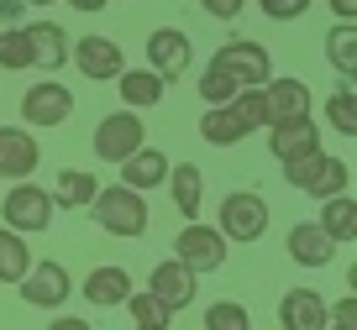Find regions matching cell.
Instances as JSON below:
<instances>
[{
	"label": "cell",
	"mask_w": 357,
	"mask_h": 330,
	"mask_svg": "<svg viewBox=\"0 0 357 330\" xmlns=\"http://www.w3.org/2000/svg\"><path fill=\"white\" fill-rule=\"evenodd\" d=\"M95 173L89 168H58V184H53V199L68 210H89V199H95Z\"/></svg>",
	"instance_id": "cell-27"
},
{
	"label": "cell",
	"mask_w": 357,
	"mask_h": 330,
	"mask_svg": "<svg viewBox=\"0 0 357 330\" xmlns=\"http://www.w3.org/2000/svg\"><path fill=\"white\" fill-rule=\"evenodd\" d=\"M257 11H263L268 22H300V16L310 11V0H257Z\"/></svg>",
	"instance_id": "cell-34"
},
{
	"label": "cell",
	"mask_w": 357,
	"mask_h": 330,
	"mask_svg": "<svg viewBox=\"0 0 357 330\" xmlns=\"http://www.w3.org/2000/svg\"><path fill=\"white\" fill-rule=\"evenodd\" d=\"M37 163H43V147H37L32 132H22V126H6L0 132V178H32Z\"/></svg>",
	"instance_id": "cell-14"
},
{
	"label": "cell",
	"mask_w": 357,
	"mask_h": 330,
	"mask_svg": "<svg viewBox=\"0 0 357 330\" xmlns=\"http://www.w3.org/2000/svg\"><path fill=\"white\" fill-rule=\"evenodd\" d=\"M26 6H58V0H26Z\"/></svg>",
	"instance_id": "cell-41"
},
{
	"label": "cell",
	"mask_w": 357,
	"mask_h": 330,
	"mask_svg": "<svg viewBox=\"0 0 357 330\" xmlns=\"http://www.w3.org/2000/svg\"><path fill=\"white\" fill-rule=\"evenodd\" d=\"M89 215H95V226L111 236H121V242H137V236L147 231V199L137 194L132 184H111V189H95V199H89Z\"/></svg>",
	"instance_id": "cell-1"
},
{
	"label": "cell",
	"mask_w": 357,
	"mask_h": 330,
	"mask_svg": "<svg viewBox=\"0 0 357 330\" xmlns=\"http://www.w3.org/2000/svg\"><path fill=\"white\" fill-rule=\"evenodd\" d=\"M126 309H132V325L137 330H168V325H174V315L163 309V299H158L153 288H147V294H137V288H132V294H126Z\"/></svg>",
	"instance_id": "cell-28"
},
{
	"label": "cell",
	"mask_w": 357,
	"mask_h": 330,
	"mask_svg": "<svg viewBox=\"0 0 357 330\" xmlns=\"http://www.w3.org/2000/svg\"><path fill=\"white\" fill-rule=\"evenodd\" d=\"M321 231L331 236L336 246H352L357 242V205H352V194L321 199Z\"/></svg>",
	"instance_id": "cell-24"
},
{
	"label": "cell",
	"mask_w": 357,
	"mask_h": 330,
	"mask_svg": "<svg viewBox=\"0 0 357 330\" xmlns=\"http://www.w3.org/2000/svg\"><path fill=\"white\" fill-rule=\"evenodd\" d=\"M53 330H89V325H84L79 315H58V320H53Z\"/></svg>",
	"instance_id": "cell-39"
},
{
	"label": "cell",
	"mask_w": 357,
	"mask_h": 330,
	"mask_svg": "<svg viewBox=\"0 0 357 330\" xmlns=\"http://www.w3.org/2000/svg\"><path fill=\"white\" fill-rule=\"evenodd\" d=\"M53 189H37L32 178H16L11 189H6V199H0V215H6V226L22 236H43L47 226H53Z\"/></svg>",
	"instance_id": "cell-4"
},
{
	"label": "cell",
	"mask_w": 357,
	"mask_h": 330,
	"mask_svg": "<svg viewBox=\"0 0 357 330\" xmlns=\"http://www.w3.org/2000/svg\"><path fill=\"white\" fill-rule=\"evenodd\" d=\"M231 105H236V116H242V121L252 126V132H257V126H268V110H263V89H236V95H231Z\"/></svg>",
	"instance_id": "cell-33"
},
{
	"label": "cell",
	"mask_w": 357,
	"mask_h": 330,
	"mask_svg": "<svg viewBox=\"0 0 357 330\" xmlns=\"http://www.w3.org/2000/svg\"><path fill=\"white\" fill-rule=\"evenodd\" d=\"M147 288L163 299L168 315H178V309H190V304H195V294H200V273H190V267L178 262V257H168V262H158L153 273H147Z\"/></svg>",
	"instance_id": "cell-12"
},
{
	"label": "cell",
	"mask_w": 357,
	"mask_h": 330,
	"mask_svg": "<svg viewBox=\"0 0 357 330\" xmlns=\"http://www.w3.org/2000/svg\"><path fill=\"white\" fill-rule=\"evenodd\" d=\"M68 116H74V89L68 84H53V79L26 84V95H22V121L26 126H63Z\"/></svg>",
	"instance_id": "cell-9"
},
{
	"label": "cell",
	"mask_w": 357,
	"mask_h": 330,
	"mask_svg": "<svg viewBox=\"0 0 357 330\" xmlns=\"http://www.w3.org/2000/svg\"><path fill=\"white\" fill-rule=\"evenodd\" d=\"M195 89H200V100H205V105H226V100H231L242 84H236V79L226 74V68L205 63V74H200V84H195Z\"/></svg>",
	"instance_id": "cell-30"
},
{
	"label": "cell",
	"mask_w": 357,
	"mask_h": 330,
	"mask_svg": "<svg viewBox=\"0 0 357 330\" xmlns=\"http://www.w3.org/2000/svg\"><path fill=\"white\" fill-rule=\"evenodd\" d=\"M16 288H22V299H26L32 309H47V315H53V309L68 304V294H74V278H68L63 262H53V257H37Z\"/></svg>",
	"instance_id": "cell-7"
},
{
	"label": "cell",
	"mask_w": 357,
	"mask_h": 330,
	"mask_svg": "<svg viewBox=\"0 0 357 330\" xmlns=\"http://www.w3.org/2000/svg\"><path fill=\"white\" fill-rule=\"evenodd\" d=\"M68 58H74V68L84 79H95V84H111L116 74L126 68V53H121V42H111V37H79L74 47H68Z\"/></svg>",
	"instance_id": "cell-10"
},
{
	"label": "cell",
	"mask_w": 357,
	"mask_h": 330,
	"mask_svg": "<svg viewBox=\"0 0 357 330\" xmlns=\"http://www.w3.org/2000/svg\"><path fill=\"white\" fill-rule=\"evenodd\" d=\"M0 68H11V74L32 68V53H26V32H22V26H11V32L0 37Z\"/></svg>",
	"instance_id": "cell-32"
},
{
	"label": "cell",
	"mask_w": 357,
	"mask_h": 330,
	"mask_svg": "<svg viewBox=\"0 0 357 330\" xmlns=\"http://www.w3.org/2000/svg\"><path fill=\"white\" fill-rule=\"evenodd\" d=\"M0 16H6V22H16V16H22V0H0Z\"/></svg>",
	"instance_id": "cell-40"
},
{
	"label": "cell",
	"mask_w": 357,
	"mask_h": 330,
	"mask_svg": "<svg viewBox=\"0 0 357 330\" xmlns=\"http://www.w3.org/2000/svg\"><path fill=\"white\" fill-rule=\"evenodd\" d=\"M26 32V53H32V68H43V74H53V68L68 63V32L58 22H32L22 26Z\"/></svg>",
	"instance_id": "cell-15"
},
{
	"label": "cell",
	"mask_w": 357,
	"mask_h": 330,
	"mask_svg": "<svg viewBox=\"0 0 357 330\" xmlns=\"http://www.w3.org/2000/svg\"><path fill=\"white\" fill-rule=\"evenodd\" d=\"M226 252H231V242H226L215 226H200V220H190V226L174 236V257L190 267V273H215V267H226Z\"/></svg>",
	"instance_id": "cell-6"
},
{
	"label": "cell",
	"mask_w": 357,
	"mask_h": 330,
	"mask_svg": "<svg viewBox=\"0 0 357 330\" xmlns=\"http://www.w3.org/2000/svg\"><path fill=\"white\" fill-rule=\"evenodd\" d=\"M200 6H205V16H215V22H236L247 0H200Z\"/></svg>",
	"instance_id": "cell-36"
},
{
	"label": "cell",
	"mask_w": 357,
	"mask_h": 330,
	"mask_svg": "<svg viewBox=\"0 0 357 330\" xmlns=\"http://www.w3.org/2000/svg\"><path fill=\"white\" fill-rule=\"evenodd\" d=\"M200 136L211 147H236V142H247L252 136V126L236 116V105L226 100V105H205V116H200Z\"/></svg>",
	"instance_id": "cell-21"
},
{
	"label": "cell",
	"mask_w": 357,
	"mask_h": 330,
	"mask_svg": "<svg viewBox=\"0 0 357 330\" xmlns=\"http://www.w3.org/2000/svg\"><path fill=\"white\" fill-rule=\"evenodd\" d=\"M190 58H195V42L178 32V26H158V32L147 37V68H158L163 79H178L190 68Z\"/></svg>",
	"instance_id": "cell-13"
},
{
	"label": "cell",
	"mask_w": 357,
	"mask_h": 330,
	"mask_svg": "<svg viewBox=\"0 0 357 330\" xmlns=\"http://www.w3.org/2000/svg\"><path fill=\"white\" fill-rule=\"evenodd\" d=\"M211 63L226 68V74H231L242 89H257V84H268V79H273V58H268V47H263V42H247V37L221 42Z\"/></svg>",
	"instance_id": "cell-8"
},
{
	"label": "cell",
	"mask_w": 357,
	"mask_h": 330,
	"mask_svg": "<svg viewBox=\"0 0 357 330\" xmlns=\"http://www.w3.org/2000/svg\"><path fill=\"white\" fill-rule=\"evenodd\" d=\"M284 252H289L300 267H326L336 257V242L321 231V220H300L289 231V242H284Z\"/></svg>",
	"instance_id": "cell-17"
},
{
	"label": "cell",
	"mask_w": 357,
	"mask_h": 330,
	"mask_svg": "<svg viewBox=\"0 0 357 330\" xmlns=\"http://www.w3.org/2000/svg\"><path fill=\"white\" fill-rule=\"evenodd\" d=\"M263 132H268V152L279 157V163H294V157L321 147V126L310 116H284V121H268Z\"/></svg>",
	"instance_id": "cell-11"
},
{
	"label": "cell",
	"mask_w": 357,
	"mask_h": 330,
	"mask_svg": "<svg viewBox=\"0 0 357 330\" xmlns=\"http://www.w3.org/2000/svg\"><path fill=\"white\" fill-rule=\"evenodd\" d=\"M326 58L342 79H357V22H336L326 32Z\"/></svg>",
	"instance_id": "cell-26"
},
{
	"label": "cell",
	"mask_w": 357,
	"mask_h": 330,
	"mask_svg": "<svg viewBox=\"0 0 357 330\" xmlns=\"http://www.w3.org/2000/svg\"><path fill=\"white\" fill-rule=\"evenodd\" d=\"M79 294H84L95 309H116V304H126V294H132V273L116 267V262L111 267H95V273H84Z\"/></svg>",
	"instance_id": "cell-20"
},
{
	"label": "cell",
	"mask_w": 357,
	"mask_h": 330,
	"mask_svg": "<svg viewBox=\"0 0 357 330\" xmlns=\"http://www.w3.org/2000/svg\"><path fill=\"white\" fill-rule=\"evenodd\" d=\"M326 121H331V132H342V136H357V110H352V79H342V89H331V100H326Z\"/></svg>",
	"instance_id": "cell-29"
},
{
	"label": "cell",
	"mask_w": 357,
	"mask_h": 330,
	"mask_svg": "<svg viewBox=\"0 0 357 330\" xmlns=\"http://www.w3.org/2000/svg\"><path fill=\"white\" fill-rule=\"evenodd\" d=\"M263 89V110L268 121H284V116H310V84L305 79H268Z\"/></svg>",
	"instance_id": "cell-16"
},
{
	"label": "cell",
	"mask_w": 357,
	"mask_h": 330,
	"mask_svg": "<svg viewBox=\"0 0 357 330\" xmlns=\"http://www.w3.org/2000/svg\"><path fill=\"white\" fill-rule=\"evenodd\" d=\"M215 231H221L226 242H236V246L263 242V231H268V199L257 194V189H231V194L221 199V210H215Z\"/></svg>",
	"instance_id": "cell-3"
},
{
	"label": "cell",
	"mask_w": 357,
	"mask_h": 330,
	"mask_svg": "<svg viewBox=\"0 0 357 330\" xmlns=\"http://www.w3.org/2000/svg\"><path fill=\"white\" fill-rule=\"evenodd\" d=\"M168 194H174V210L184 220H200V205H205V173L195 163H168Z\"/></svg>",
	"instance_id": "cell-19"
},
{
	"label": "cell",
	"mask_w": 357,
	"mask_h": 330,
	"mask_svg": "<svg viewBox=\"0 0 357 330\" xmlns=\"http://www.w3.org/2000/svg\"><path fill=\"white\" fill-rule=\"evenodd\" d=\"M352 320H357V304H352V288L342 294V304H326V325H342V330H352Z\"/></svg>",
	"instance_id": "cell-35"
},
{
	"label": "cell",
	"mask_w": 357,
	"mask_h": 330,
	"mask_svg": "<svg viewBox=\"0 0 357 330\" xmlns=\"http://www.w3.org/2000/svg\"><path fill=\"white\" fill-rule=\"evenodd\" d=\"M68 6H74V11H84V16H95V11H105L111 0H68Z\"/></svg>",
	"instance_id": "cell-38"
},
{
	"label": "cell",
	"mask_w": 357,
	"mask_h": 330,
	"mask_svg": "<svg viewBox=\"0 0 357 330\" xmlns=\"http://www.w3.org/2000/svg\"><path fill=\"white\" fill-rule=\"evenodd\" d=\"M247 325H252V315L236 299H221V304L205 309V330H247Z\"/></svg>",
	"instance_id": "cell-31"
},
{
	"label": "cell",
	"mask_w": 357,
	"mask_h": 330,
	"mask_svg": "<svg viewBox=\"0 0 357 330\" xmlns=\"http://www.w3.org/2000/svg\"><path fill=\"white\" fill-rule=\"evenodd\" d=\"M279 325L284 330H326V299L315 288H289L279 299Z\"/></svg>",
	"instance_id": "cell-18"
},
{
	"label": "cell",
	"mask_w": 357,
	"mask_h": 330,
	"mask_svg": "<svg viewBox=\"0 0 357 330\" xmlns=\"http://www.w3.org/2000/svg\"><path fill=\"white\" fill-rule=\"evenodd\" d=\"M142 142H147V126H142L137 110H111V116H100V126H95V157H100V163H126Z\"/></svg>",
	"instance_id": "cell-5"
},
{
	"label": "cell",
	"mask_w": 357,
	"mask_h": 330,
	"mask_svg": "<svg viewBox=\"0 0 357 330\" xmlns=\"http://www.w3.org/2000/svg\"><path fill=\"white\" fill-rule=\"evenodd\" d=\"M279 168H284V184L289 189H305V194H315V199H331V194H347V189H352V163L321 152V147L294 157V163H279Z\"/></svg>",
	"instance_id": "cell-2"
},
{
	"label": "cell",
	"mask_w": 357,
	"mask_h": 330,
	"mask_svg": "<svg viewBox=\"0 0 357 330\" xmlns=\"http://www.w3.org/2000/svg\"><path fill=\"white\" fill-rule=\"evenodd\" d=\"M116 89H121L126 110H153L163 100V74L158 68H121L116 74Z\"/></svg>",
	"instance_id": "cell-23"
},
{
	"label": "cell",
	"mask_w": 357,
	"mask_h": 330,
	"mask_svg": "<svg viewBox=\"0 0 357 330\" xmlns=\"http://www.w3.org/2000/svg\"><path fill=\"white\" fill-rule=\"evenodd\" d=\"M326 6L336 11V22H357V0H326Z\"/></svg>",
	"instance_id": "cell-37"
},
{
	"label": "cell",
	"mask_w": 357,
	"mask_h": 330,
	"mask_svg": "<svg viewBox=\"0 0 357 330\" xmlns=\"http://www.w3.org/2000/svg\"><path fill=\"white\" fill-rule=\"evenodd\" d=\"M116 168H121V184H132L137 194H147V189H158L168 178V157L158 152V147H147V142L137 147L126 163H116Z\"/></svg>",
	"instance_id": "cell-22"
},
{
	"label": "cell",
	"mask_w": 357,
	"mask_h": 330,
	"mask_svg": "<svg viewBox=\"0 0 357 330\" xmlns=\"http://www.w3.org/2000/svg\"><path fill=\"white\" fill-rule=\"evenodd\" d=\"M37 257L26 252V236L22 231H11V226H0V283H22L26 278V267H32Z\"/></svg>",
	"instance_id": "cell-25"
}]
</instances>
